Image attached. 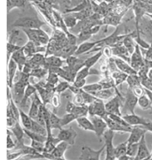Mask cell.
<instances>
[{"label":"cell","mask_w":152,"mask_h":160,"mask_svg":"<svg viewBox=\"0 0 152 160\" xmlns=\"http://www.w3.org/2000/svg\"><path fill=\"white\" fill-rule=\"evenodd\" d=\"M114 134H115V132H113L110 129H108L104 133V134L102 135L103 140H104L105 152H106L105 160H116L115 154H114V147L115 146L113 145Z\"/></svg>","instance_id":"obj_4"},{"label":"cell","mask_w":152,"mask_h":160,"mask_svg":"<svg viewBox=\"0 0 152 160\" xmlns=\"http://www.w3.org/2000/svg\"><path fill=\"white\" fill-rule=\"evenodd\" d=\"M142 127L146 129L147 131L152 133V121L150 120V119H145V122H144V124H143Z\"/></svg>","instance_id":"obj_51"},{"label":"cell","mask_w":152,"mask_h":160,"mask_svg":"<svg viewBox=\"0 0 152 160\" xmlns=\"http://www.w3.org/2000/svg\"><path fill=\"white\" fill-rule=\"evenodd\" d=\"M130 157L127 155H124V156H121L119 158H117L116 160H130Z\"/></svg>","instance_id":"obj_52"},{"label":"cell","mask_w":152,"mask_h":160,"mask_svg":"<svg viewBox=\"0 0 152 160\" xmlns=\"http://www.w3.org/2000/svg\"><path fill=\"white\" fill-rule=\"evenodd\" d=\"M76 122L79 126V128L83 129L84 131H90V132H94L95 133V128H94V125L92 123L91 119H88L86 116L84 117H79L76 119Z\"/></svg>","instance_id":"obj_25"},{"label":"cell","mask_w":152,"mask_h":160,"mask_svg":"<svg viewBox=\"0 0 152 160\" xmlns=\"http://www.w3.org/2000/svg\"><path fill=\"white\" fill-rule=\"evenodd\" d=\"M64 60H62L60 57L57 56H49V57L46 58V63H45V67H47L49 68V71L55 69V68H59V67H62Z\"/></svg>","instance_id":"obj_24"},{"label":"cell","mask_w":152,"mask_h":160,"mask_svg":"<svg viewBox=\"0 0 152 160\" xmlns=\"http://www.w3.org/2000/svg\"><path fill=\"white\" fill-rule=\"evenodd\" d=\"M149 68L148 67L147 65L145 64L143 67H142L137 72V75L140 77V79H143V78L148 77V72H149Z\"/></svg>","instance_id":"obj_47"},{"label":"cell","mask_w":152,"mask_h":160,"mask_svg":"<svg viewBox=\"0 0 152 160\" xmlns=\"http://www.w3.org/2000/svg\"><path fill=\"white\" fill-rule=\"evenodd\" d=\"M50 103L52 105V107L54 109H57L60 107L61 105V98H60V95L57 93H54L52 96V98L50 99Z\"/></svg>","instance_id":"obj_46"},{"label":"cell","mask_w":152,"mask_h":160,"mask_svg":"<svg viewBox=\"0 0 152 160\" xmlns=\"http://www.w3.org/2000/svg\"><path fill=\"white\" fill-rule=\"evenodd\" d=\"M20 35H21V30L20 29H13L12 31L9 33V36H8V42H10V43H14V44H17V42L21 41L20 39Z\"/></svg>","instance_id":"obj_35"},{"label":"cell","mask_w":152,"mask_h":160,"mask_svg":"<svg viewBox=\"0 0 152 160\" xmlns=\"http://www.w3.org/2000/svg\"><path fill=\"white\" fill-rule=\"evenodd\" d=\"M132 92L133 93L134 96H136L137 98H140V97H142V95H144L145 94V89L142 88L141 85H139V86H135V87H133V88H132Z\"/></svg>","instance_id":"obj_48"},{"label":"cell","mask_w":152,"mask_h":160,"mask_svg":"<svg viewBox=\"0 0 152 160\" xmlns=\"http://www.w3.org/2000/svg\"><path fill=\"white\" fill-rule=\"evenodd\" d=\"M98 43H100V40H97V41L94 42H84L80 43L79 46L77 47V50H76V52L74 53V55H75V56H79V55L84 54V53H88L89 52H92L93 49H94Z\"/></svg>","instance_id":"obj_18"},{"label":"cell","mask_w":152,"mask_h":160,"mask_svg":"<svg viewBox=\"0 0 152 160\" xmlns=\"http://www.w3.org/2000/svg\"><path fill=\"white\" fill-rule=\"evenodd\" d=\"M104 119L105 122L107 123L108 128L112 130L113 132H118V133H130V131L132 130L133 127H125L122 125L117 123L115 121H113L112 119H110L108 117V114L105 116L104 118H102Z\"/></svg>","instance_id":"obj_15"},{"label":"cell","mask_w":152,"mask_h":160,"mask_svg":"<svg viewBox=\"0 0 152 160\" xmlns=\"http://www.w3.org/2000/svg\"><path fill=\"white\" fill-rule=\"evenodd\" d=\"M150 43H151V44H152V41H151V42H150Z\"/></svg>","instance_id":"obj_58"},{"label":"cell","mask_w":152,"mask_h":160,"mask_svg":"<svg viewBox=\"0 0 152 160\" xmlns=\"http://www.w3.org/2000/svg\"><path fill=\"white\" fill-rule=\"evenodd\" d=\"M23 46V45H22ZM21 45H17V44H14V43H10L7 42V60H9L11 58V56L17 51H19L21 49Z\"/></svg>","instance_id":"obj_41"},{"label":"cell","mask_w":152,"mask_h":160,"mask_svg":"<svg viewBox=\"0 0 152 160\" xmlns=\"http://www.w3.org/2000/svg\"><path fill=\"white\" fill-rule=\"evenodd\" d=\"M30 101H31L30 102V111H29L28 115L30 118L35 119L37 118V113L39 112V109L41 107V105L43 104V102L37 92L32 95L31 98H30Z\"/></svg>","instance_id":"obj_12"},{"label":"cell","mask_w":152,"mask_h":160,"mask_svg":"<svg viewBox=\"0 0 152 160\" xmlns=\"http://www.w3.org/2000/svg\"><path fill=\"white\" fill-rule=\"evenodd\" d=\"M123 100L124 97L121 94L116 95L112 98H110L107 103H105V110L107 114H117L122 116L123 114L121 112V107L123 105Z\"/></svg>","instance_id":"obj_3"},{"label":"cell","mask_w":152,"mask_h":160,"mask_svg":"<svg viewBox=\"0 0 152 160\" xmlns=\"http://www.w3.org/2000/svg\"><path fill=\"white\" fill-rule=\"evenodd\" d=\"M137 104L140 106V108L144 111L152 109V92L145 89V94L138 98Z\"/></svg>","instance_id":"obj_20"},{"label":"cell","mask_w":152,"mask_h":160,"mask_svg":"<svg viewBox=\"0 0 152 160\" xmlns=\"http://www.w3.org/2000/svg\"><path fill=\"white\" fill-rule=\"evenodd\" d=\"M78 134L73 128H61L59 130L56 138L59 140V142H65L69 144V146H73L76 142Z\"/></svg>","instance_id":"obj_6"},{"label":"cell","mask_w":152,"mask_h":160,"mask_svg":"<svg viewBox=\"0 0 152 160\" xmlns=\"http://www.w3.org/2000/svg\"><path fill=\"white\" fill-rule=\"evenodd\" d=\"M78 119L75 115L71 113H67L65 114L63 117L61 118V127L63 128L65 126H67L69 123H71L72 121H76V119Z\"/></svg>","instance_id":"obj_38"},{"label":"cell","mask_w":152,"mask_h":160,"mask_svg":"<svg viewBox=\"0 0 152 160\" xmlns=\"http://www.w3.org/2000/svg\"><path fill=\"white\" fill-rule=\"evenodd\" d=\"M62 18L64 24L68 29H72L73 28L77 26V24L79 22V20L74 15H68L67 17H62Z\"/></svg>","instance_id":"obj_33"},{"label":"cell","mask_w":152,"mask_h":160,"mask_svg":"<svg viewBox=\"0 0 152 160\" xmlns=\"http://www.w3.org/2000/svg\"><path fill=\"white\" fill-rule=\"evenodd\" d=\"M88 115L90 117L93 116H99L101 118H104L107 115L105 110V103L102 100L96 99L92 103L88 105Z\"/></svg>","instance_id":"obj_8"},{"label":"cell","mask_w":152,"mask_h":160,"mask_svg":"<svg viewBox=\"0 0 152 160\" xmlns=\"http://www.w3.org/2000/svg\"><path fill=\"white\" fill-rule=\"evenodd\" d=\"M13 136H14L16 144H21L24 143V137H25V133L24 129L21 126V122H17L12 128L9 129Z\"/></svg>","instance_id":"obj_19"},{"label":"cell","mask_w":152,"mask_h":160,"mask_svg":"<svg viewBox=\"0 0 152 160\" xmlns=\"http://www.w3.org/2000/svg\"><path fill=\"white\" fill-rule=\"evenodd\" d=\"M16 147L15 140L13 138V134L9 129H7V144L6 148L7 150H14Z\"/></svg>","instance_id":"obj_42"},{"label":"cell","mask_w":152,"mask_h":160,"mask_svg":"<svg viewBox=\"0 0 152 160\" xmlns=\"http://www.w3.org/2000/svg\"><path fill=\"white\" fill-rule=\"evenodd\" d=\"M48 84L52 85L53 87H55V85L57 84L60 81H59V75L57 73L52 72H48L47 78H46V81Z\"/></svg>","instance_id":"obj_40"},{"label":"cell","mask_w":152,"mask_h":160,"mask_svg":"<svg viewBox=\"0 0 152 160\" xmlns=\"http://www.w3.org/2000/svg\"><path fill=\"white\" fill-rule=\"evenodd\" d=\"M30 141H31V142H30V147H32L34 150H36L37 151H38L39 153H43V152H44L45 142L33 139H30Z\"/></svg>","instance_id":"obj_43"},{"label":"cell","mask_w":152,"mask_h":160,"mask_svg":"<svg viewBox=\"0 0 152 160\" xmlns=\"http://www.w3.org/2000/svg\"><path fill=\"white\" fill-rule=\"evenodd\" d=\"M75 88H83L86 85V79H82V80H75L73 82L71 83Z\"/></svg>","instance_id":"obj_49"},{"label":"cell","mask_w":152,"mask_h":160,"mask_svg":"<svg viewBox=\"0 0 152 160\" xmlns=\"http://www.w3.org/2000/svg\"><path fill=\"white\" fill-rule=\"evenodd\" d=\"M135 158L139 160H148L151 158L150 157V151L148 149L147 143H146L145 135L142 136V139L139 142L138 150H137V154Z\"/></svg>","instance_id":"obj_14"},{"label":"cell","mask_w":152,"mask_h":160,"mask_svg":"<svg viewBox=\"0 0 152 160\" xmlns=\"http://www.w3.org/2000/svg\"><path fill=\"white\" fill-rule=\"evenodd\" d=\"M49 126L51 129H60L62 128L61 127V118L58 117L56 113L54 112H51L50 111V114H49Z\"/></svg>","instance_id":"obj_31"},{"label":"cell","mask_w":152,"mask_h":160,"mask_svg":"<svg viewBox=\"0 0 152 160\" xmlns=\"http://www.w3.org/2000/svg\"><path fill=\"white\" fill-rule=\"evenodd\" d=\"M138 143H128L127 142V149H126V155L130 158H135L138 150Z\"/></svg>","instance_id":"obj_39"},{"label":"cell","mask_w":152,"mask_h":160,"mask_svg":"<svg viewBox=\"0 0 152 160\" xmlns=\"http://www.w3.org/2000/svg\"><path fill=\"white\" fill-rule=\"evenodd\" d=\"M147 130L144 128L142 126H135L133 127L132 130L129 133V137L126 140L128 143H138L140 140L142 139V136L146 134Z\"/></svg>","instance_id":"obj_13"},{"label":"cell","mask_w":152,"mask_h":160,"mask_svg":"<svg viewBox=\"0 0 152 160\" xmlns=\"http://www.w3.org/2000/svg\"><path fill=\"white\" fill-rule=\"evenodd\" d=\"M92 123L94 125V128H95V133L96 134V136L100 140V138L102 137V135L104 134V133L108 130V126L107 123L105 122V120L101 117L99 116H93L90 118Z\"/></svg>","instance_id":"obj_10"},{"label":"cell","mask_w":152,"mask_h":160,"mask_svg":"<svg viewBox=\"0 0 152 160\" xmlns=\"http://www.w3.org/2000/svg\"><path fill=\"white\" fill-rule=\"evenodd\" d=\"M102 53H103V55H104L107 58H112V56H113L112 51H111V48L109 46H105L104 48H103Z\"/></svg>","instance_id":"obj_50"},{"label":"cell","mask_w":152,"mask_h":160,"mask_svg":"<svg viewBox=\"0 0 152 160\" xmlns=\"http://www.w3.org/2000/svg\"><path fill=\"white\" fill-rule=\"evenodd\" d=\"M102 1H104L105 3H107V4H111V3L114 2L115 0H102Z\"/></svg>","instance_id":"obj_55"},{"label":"cell","mask_w":152,"mask_h":160,"mask_svg":"<svg viewBox=\"0 0 152 160\" xmlns=\"http://www.w3.org/2000/svg\"><path fill=\"white\" fill-rule=\"evenodd\" d=\"M148 160H152V158H149V159H148Z\"/></svg>","instance_id":"obj_57"},{"label":"cell","mask_w":152,"mask_h":160,"mask_svg":"<svg viewBox=\"0 0 152 160\" xmlns=\"http://www.w3.org/2000/svg\"><path fill=\"white\" fill-rule=\"evenodd\" d=\"M69 86H70V82H68L67 81H62V82H59L55 85L54 87V92L55 93L59 94H62L63 92H65L67 89L69 88Z\"/></svg>","instance_id":"obj_34"},{"label":"cell","mask_w":152,"mask_h":160,"mask_svg":"<svg viewBox=\"0 0 152 160\" xmlns=\"http://www.w3.org/2000/svg\"><path fill=\"white\" fill-rule=\"evenodd\" d=\"M19 71L18 66L12 58L8 60V70H7V86L8 88H12L14 80H15L16 74Z\"/></svg>","instance_id":"obj_17"},{"label":"cell","mask_w":152,"mask_h":160,"mask_svg":"<svg viewBox=\"0 0 152 160\" xmlns=\"http://www.w3.org/2000/svg\"><path fill=\"white\" fill-rule=\"evenodd\" d=\"M7 2V13H9L13 9L23 10L27 4V0H6Z\"/></svg>","instance_id":"obj_28"},{"label":"cell","mask_w":152,"mask_h":160,"mask_svg":"<svg viewBox=\"0 0 152 160\" xmlns=\"http://www.w3.org/2000/svg\"><path fill=\"white\" fill-rule=\"evenodd\" d=\"M126 149H127V141L121 142L120 144L114 147V154H115L116 159L121 156L126 155Z\"/></svg>","instance_id":"obj_32"},{"label":"cell","mask_w":152,"mask_h":160,"mask_svg":"<svg viewBox=\"0 0 152 160\" xmlns=\"http://www.w3.org/2000/svg\"><path fill=\"white\" fill-rule=\"evenodd\" d=\"M36 92H37V88L34 85H32V84H29L26 87V89H25V92H24V96L22 98V100H21V103H19V105L21 106V108L19 109L26 107L29 99H30L32 95L35 94Z\"/></svg>","instance_id":"obj_26"},{"label":"cell","mask_w":152,"mask_h":160,"mask_svg":"<svg viewBox=\"0 0 152 160\" xmlns=\"http://www.w3.org/2000/svg\"><path fill=\"white\" fill-rule=\"evenodd\" d=\"M45 24V22L41 21L38 17H32V16H24L20 17L12 24V28H26V29H37L41 28Z\"/></svg>","instance_id":"obj_2"},{"label":"cell","mask_w":152,"mask_h":160,"mask_svg":"<svg viewBox=\"0 0 152 160\" xmlns=\"http://www.w3.org/2000/svg\"><path fill=\"white\" fill-rule=\"evenodd\" d=\"M108 117L111 119L113 121H115L118 124L122 125V126H125V127H130L129 125L127 124L126 122V120L123 119V117L120 115H117V114H108Z\"/></svg>","instance_id":"obj_44"},{"label":"cell","mask_w":152,"mask_h":160,"mask_svg":"<svg viewBox=\"0 0 152 160\" xmlns=\"http://www.w3.org/2000/svg\"><path fill=\"white\" fill-rule=\"evenodd\" d=\"M66 112L73 114L77 118L84 117L88 115V105L79 106V105H76L72 102H68L66 105Z\"/></svg>","instance_id":"obj_11"},{"label":"cell","mask_w":152,"mask_h":160,"mask_svg":"<svg viewBox=\"0 0 152 160\" xmlns=\"http://www.w3.org/2000/svg\"><path fill=\"white\" fill-rule=\"evenodd\" d=\"M126 82L127 83V85H128V88H133L135 86L141 85V79H140V77L137 74H134V75H128Z\"/></svg>","instance_id":"obj_36"},{"label":"cell","mask_w":152,"mask_h":160,"mask_svg":"<svg viewBox=\"0 0 152 160\" xmlns=\"http://www.w3.org/2000/svg\"><path fill=\"white\" fill-rule=\"evenodd\" d=\"M141 86L144 89L152 92V79L149 77L141 79Z\"/></svg>","instance_id":"obj_45"},{"label":"cell","mask_w":152,"mask_h":160,"mask_svg":"<svg viewBox=\"0 0 152 160\" xmlns=\"http://www.w3.org/2000/svg\"><path fill=\"white\" fill-rule=\"evenodd\" d=\"M100 89H102V87H101V85H100L99 82L92 83V84H86L84 88H83V90H84V91H85V92H87V93L89 94H92V95L95 94V92L100 90Z\"/></svg>","instance_id":"obj_37"},{"label":"cell","mask_w":152,"mask_h":160,"mask_svg":"<svg viewBox=\"0 0 152 160\" xmlns=\"http://www.w3.org/2000/svg\"><path fill=\"white\" fill-rule=\"evenodd\" d=\"M11 58L17 64L19 71L21 72L22 68L24 67V65L26 64L27 60H28V58H27V57L25 56L24 52H23V46L21 47V49H20L19 51H17V52H14V53L11 56Z\"/></svg>","instance_id":"obj_23"},{"label":"cell","mask_w":152,"mask_h":160,"mask_svg":"<svg viewBox=\"0 0 152 160\" xmlns=\"http://www.w3.org/2000/svg\"><path fill=\"white\" fill-rule=\"evenodd\" d=\"M124 104L122 105L125 111V114L134 113V110L138 103V98L132 92L130 88H127L126 95L124 96Z\"/></svg>","instance_id":"obj_5"},{"label":"cell","mask_w":152,"mask_h":160,"mask_svg":"<svg viewBox=\"0 0 152 160\" xmlns=\"http://www.w3.org/2000/svg\"><path fill=\"white\" fill-rule=\"evenodd\" d=\"M105 150V145H103L100 150H95L90 147L84 146L81 149V154L79 156V160H100V155L102 151Z\"/></svg>","instance_id":"obj_7"},{"label":"cell","mask_w":152,"mask_h":160,"mask_svg":"<svg viewBox=\"0 0 152 160\" xmlns=\"http://www.w3.org/2000/svg\"><path fill=\"white\" fill-rule=\"evenodd\" d=\"M114 62L116 64V67L117 68V70H119L120 72L126 73L127 75H134L137 74V72L130 66V64L126 62L125 60L121 59L119 58H114Z\"/></svg>","instance_id":"obj_16"},{"label":"cell","mask_w":152,"mask_h":160,"mask_svg":"<svg viewBox=\"0 0 152 160\" xmlns=\"http://www.w3.org/2000/svg\"><path fill=\"white\" fill-rule=\"evenodd\" d=\"M102 55H103L102 51L97 52V53H95V55L91 56V57L88 58L87 59H85V60H84V67H87V68H93V67L95 66V64L98 62L100 58H101Z\"/></svg>","instance_id":"obj_29"},{"label":"cell","mask_w":152,"mask_h":160,"mask_svg":"<svg viewBox=\"0 0 152 160\" xmlns=\"http://www.w3.org/2000/svg\"><path fill=\"white\" fill-rule=\"evenodd\" d=\"M144 61H145V64L149 67V68L152 69V60H146V59H144Z\"/></svg>","instance_id":"obj_53"},{"label":"cell","mask_w":152,"mask_h":160,"mask_svg":"<svg viewBox=\"0 0 152 160\" xmlns=\"http://www.w3.org/2000/svg\"><path fill=\"white\" fill-rule=\"evenodd\" d=\"M19 110H20V122L23 128L32 131L37 134L46 135L47 132L44 126L39 124L36 119L30 118L23 110L21 109H19Z\"/></svg>","instance_id":"obj_1"},{"label":"cell","mask_w":152,"mask_h":160,"mask_svg":"<svg viewBox=\"0 0 152 160\" xmlns=\"http://www.w3.org/2000/svg\"><path fill=\"white\" fill-rule=\"evenodd\" d=\"M150 157L152 158V150H151V152H150Z\"/></svg>","instance_id":"obj_56"},{"label":"cell","mask_w":152,"mask_h":160,"mask_svg":"<svg viewBox=\"0 0 152 160\" xmlns=\"http://www.w3.org/2000/svg\"><path fill=\"white\" fill-rule=\"evenodd\" d=\"M144 65H145V61H144V58L142 56V50H141L140 46L136 44L135 49L130 57V66L136 72H138V70L142 67H143Z\"/></svg>","instance_id":"obj_9"},{"label":"cell","mask_w":152,"mask_h":160,"mask_svg":"<svg viewBox=\"0 0 152 160\" xmlns=\"http://www.w3.org/2000/svg\"><path fill=\"white\" fill-rule=\"evenodd\" d=\"M148 77L152 79V69H149V72H148Z\"/></svg>","instance_id":"obj_54"},{"label":"cell","mask_w":152,"mask_h":160,"mask_svg":"<svg viewBox=\"0 0 152 160\" xmlns=\"http://www.w3.org/2000/svg\"><path fill=\"white\" fill-rule=\"evenodd\" d=\"M37 40H38L41 46H47V44L51 41L49 35L45 30H43L42 28H37Z\"/></svg>","instance_id":"obj_30"},{"label":"cell","mask_w":152,"mask_h":160,"mask_svg":"<svg viewBox=\"0 0 152 160\" xmlns=\"http://www.w3.org/2000/svg\"><path fill=\"white\" fill-rule=\"evenodd\" d=\"M127 74L124 73V72H120L119 70H117V71H114V72H110V77L113 80V82L115 83L116 87L121 85L122 83H124L126 81L127 79Z\"/></svg>","instance_id":"obj_27"},{"label":"cell","mask_w":152,"mask_h":160,"mask_svg":"<svg viewBox=\"0 0 152 160\" xmlns=\"http://www.w3.org/2000/svg\"><path fill=\"white\" fill-rule=\"evenodd\" d=\"M119 92L117 90V88H102L99 91L93 94V96L95 97L97 99L100 100H110L116 95H119Z\"/></svg>","instance_id":"obj_21"},{"label":"cell","mask_w":152,"mask_h":160,"mask_svg":"<svg viewBox=\"0 0 152 160\" xmlns=\"http://www.w3.org/2000/svg\"><path fill=\"white\" fill-rule=\"evenodd\" d=\"M123 119L126 120V122L130 127H135V126H143L145 122V118H142L135 113H129L122 115Z\"/></svg>","instance_id":"obj_22"}]
</instances>
